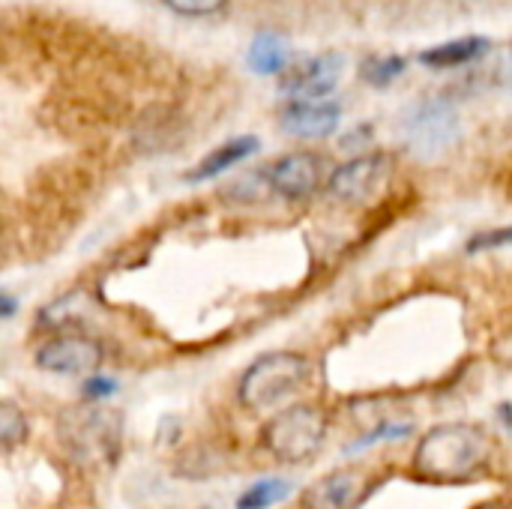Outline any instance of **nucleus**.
Segmentation results:
<instances>
[{"label":"nucleus","instance_id":"obj_1","mask_svg":"<svg viewBox=\"0 0 512 509\" xmlns=\"http://www.w3.org/2000/svg\"><path fill=\"white\" fill-rule=\"evenodd\" d=\"M492 465V441L477 423H441L429 429L411 456V477L426 486H468Z\"/></svg>","mask_w":512,"mask_h":509},{"label":"nucleus","instance_id":"obj_2","mask_svg":"<svg viewBox=\"0 0 512 509\" xmlns=\"http://www.w3.org/2000/svg\"><path fill=\"white\" fill-rule=\"evenodd\" d=\"M57 438L75 465L87 471L111 468L123 450V414L99 402L72 405L57 417Z\"/></svg>","mask_w":512,"mask_h":509},{"label":"nucleus","instance_id":"obj_3","mask_svg":"<svg viewBox=\"0 0 512 509\" xmlns=\"http://www.w3.org/2000/svg\"><path fill=\"white\" fill-rule=\"evenodd\" d=\"M315 381V363L297 351H267L246 366L237 399L246 411H270L294 399Z\"/></svg>","mask_w":512,"mask_h":509},{"label":"nucleus","instance_id":"obj_4","mask_svg":"<svg viewBox=\"0 0 512 509\" xmlns=\"http://www.w3.org/2000/svg\"><path fill=\"white\" fill-rule=\"evenodd\" d=\"M330 417L324 408L300 402L273 414L261 426V447L282 465H303L321 453L327 444Z\"/></svg>","mask_w":512,"mask_h":509},{"label":"nucleus","instance_id":"obj_5","mask_svg":"<svg viewBox=\"0 0 512 509\" xmlns=\"http://www.w3.org/2000/svg\"><path fill=\"white\" fill-rule=\"evenodd\" d=\"M378 477L369 468L360 465H342L333 468L330 474L318 477L306 492H303V509H360L375 492H378Z\"/></svg>","mask_w":512,"mask_h":509},{"label":"nucleus","instance_id":"obj_6","mask_svg":"<svg viewBox=\"0 0 512 509\" xmlns=\"http://www.w3.org/2000/svg\"><path fill=\"white\" fill-rule=\"evenodd\" d=\"M102 345L93 336L84 333H60L45 339L36 354L33 363L36 369L48 372V375H60V378H78V375H90L102 366Z\"/></svg>","mask_w":512,"mask_h":509},{"label":"nucleus","instance_id":"obj_7","mask_svg":"<svg viewBox=\"0 0 512 509\" xmlns=\"http://www.w3.org/2000/svg\"><path fill=\"white\" fill-rule=\"evenodd\" d=\"M264 177H267V189L285 201L312 198L318 189H324L330 183L327 162L318 153H288L279 162H273L264 171Z\"/></svg>","mask_w":512,"mask_h":509},{"label":"nucleus","instance_id":"obj_8","mask_svg":"<svg viewBox=\"0 0 512 509\" xmlns=\"http://www.w3.org/2000/svg\"><path fill=\"white\" fill-rule=\"evenodd\" d=\"M390 168H393V159L384 153L357 156L330 174L327 192L342 204H366L381 192V186L390 177Z\"/></svg>","mask_w":512,"mask_h":509},{"label":"nucleus","instance_id":"obj_9","mask_svg":"<svg viewBox=\"0 0 512 509\" xmlns=\"http://www.w3.org/2000/svg\"><path fill=\"white\" fill-rule=\"evenodd\" d=\"M459 138V117L447 105H423L411 120H408V144L417 156L432 159L450 150Z\"/></svg>","mask_w":512,"mask_h":509},{"label":"nucleus","instance_id":"obj_10","mask_svg":"<svg viewBox=\"0 0 512 509\" xmlns=\"http://www.w3.org/2000/svg\"><path fill=\"white\" fill-rule=\"evenodd\" d=\"M342 108L330 102H294L282 111V129L297 138H327L339 129Z\"/></svg>","mask_w":512,"mask_h":509},{"label":"nucleus","instance_id":"obj_11","mask_svg":"<svg viewBox=\"0 0 512 509\" xmlns=\"http://www.w3.org/2000/svg\"><path fill=\"white\" fill-rule=\"evenodd\" d=\"M342 75V57H315L309 63H303L288 81H285V90L300 96V102H318L321 96H327L336 81Z\"/></svg>","mask_w":512,"mask_h":509},{"label":"nucleus","instance_id":"obj_12","mask_svg":"<svg viewBox=\"0 0 512 509\" xmlns=\"http://www.w3.org/2000/svg\"><path fill=\"white\" fill-rule=\"evenodd\" d=\"M258 138L255 135H240V138H231V141H225L222 147H216V150H210L189 174H186V180L189 183H207V180H213V177H219V174H225V171H231L234 165H240L243 159H249L252 153H258Z\"/></svg>","mask_w":512,"mask_h":509},{"label":"nucleus","instance_id":"obj_13","mask_svg":"<svg viewBox=\"0 0 512 509\" xmlns=\"http://www.w3.org/2000/svg\"><path fill=\"white\" fill-rule=\"evenodd\" d=\"M489 51V39L486 36H462L444 45H435L429 51L420 54V60L432 69H453V66H465L477 57H483Z\"/></svg>","mask_w":512,"mask_h":509},{"label":"nucleus","instance_id":"obj_14","mask_svg":"<svg viewBox=\"0 0 512 509\" xmlns=\"http://www.w3.org/2000/svg\"><path fill=\"white\" fill-rule=\"evenodd\" d=\"M249 69L255 75H279L288 66V42L279 33H258L249 45Z\"/></svg>","mask_w":512,"mask_h":509},{"label":"nucleus","instance_id":"obj_15","mask_svg":"<svg viewBox=\"0 0 512 509\" xmlns=\"http://www.w3.org/2000/svg\"><path fill=\"white\" fill-rule=\"evenodd\" d=\"M288 495H291V483L288 480H282V477H264V480H255L237 498L234 509H273L276 504H282Z\"/></svg>","mask_w":512,"mask_h":509},{"label":"nucleus","instance_id":"obj_16","mask_svg":"<svg viewBox=\"0 0 512 509\" xmlns=\"http://www.w3.org/2000/svg\"><path fill=\"white\" fill-rule=\"evenodd\" d=\"M24 441H27V417L15 402L3 399L0 402V444L6 453H12Z\"/></svg>","mask_w":512,"mask_h":509},{"label":"nucleus","instance_id":"obj_17","mask_svg":"<svg viewBox=\"0 0 512 509\" xmlns=\"http://www.w3.org/2000/svg\"><path fill=\"white\" fill-rule=\"evenodd\" d=\"M405 57H369L363 66H360V75L363 81H369L372 87H387L393 84L402 72H405Z\"/></svg>","mask_w":512,"mask_h":509},{"label":"nucleus","instance_id":"obj_18","mask_svg":"<svg viewBox=\"0 0 512 509\" xmlns=\"http://www.w3.org/2000/svg\"><path fill=\"white\" fill-rule=\"evenodd\" d=\"M504 246H512V225H504V228H489V231H480L468 240L465 252H492V249H504Z\"/></svg>","mask_w":512,"mask_h":509},{"label":"nucleus","instance_id":"obj_19","mask_svg":"<svg viewBox=\"0 0 512 509\" xmlns=\"http://www.w3.org/2000/svg\"><path fill=\"white\" fill-rule=\"evenodd\" d=\"M405 435H411V426H402V423H384V426H378L372 435H366V438L354 441V444L348 447V453L369 450L372 444H381V441H402Z\"/></svg>","mask_w":512,"mask_h":509},{"label":"nucleus","instance_id":"obj_20","mask_svg":"<svg viewBox=\"0 0 512 509\" xmlns=\"http://www.w3.org/2000/svg\"><path fill=\"white\" fill-rule=\"evenodd\" d=\"M171 12L186 15V18H201V15H213L219 9H225L228 0H162Z\"/></svg>","mask_w":512,"mask_h":509},{"label":"nucleus","instance_id":"obj_21","mask_svg":"<svg viewBox=\"0 0 512 509\" xmlns=\"http://www.w3.org/2000/svg\"><path fill=\"white\" fill-rule=\"evenodd\" d=\"M81 393H84V399H90V402H102V399L117 396V381L102 378V375H93V378H87V381H84Z\"/></svg>","mask_w":512,"mask_h":509},{"label":"nucleus","instance_id":"obj_22","mask_svg":"<svg viewBox=\"0 0 512 509\" xmlns=\"http://www.w3.org/2000/svg\"><path fill=\"white\" fill-rule=\"evenodd\" d=\"M0 315H3V321H9L15 315V297H12V291H0Z\"/></svg>","mask_w":512,"mask_h":509},{"label":"nucleus","instance_id":"obj_23","mask_svg":"<svg viewBox=\"0 0 512 509\" xmlns=\"http://www.w3.org/2000/svg\"><path fill=\"white\" fill-rule=\"evenodd\" d=\"M498 417H501V423L507 426V432L512 435V402H501L498 405Z\"/></svg>","mask_w":512,"mask_h":509},{"label":"nucleus","instance_id":"obj_24","mask_svg":"<svg viewBox=\"0 0 512 509\" xmlns=\"http://www.w3.org/2000/svg\"><path fill=\"white\" fill-rule=\"evenodd\" d=\"M474 509H510L507 504H501V501H486V504H477Z\"/></svg>","mask_w":512,"mask_h":509}]
</instances>
